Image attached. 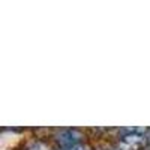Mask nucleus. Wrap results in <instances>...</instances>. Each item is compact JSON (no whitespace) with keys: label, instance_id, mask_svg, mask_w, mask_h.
Here are the masks:
<instances>
[{"label":"nucleus","instance_id":"obj_3","mask_svg":"<svg viewBox=\"0 0 150 150\" xmlns=\"http://www.w3.org/2000/svg\"><path fill=\"white\" fill-rule=\"evenodd\" d=\"M27 150H48V149H47V146L42 144V143H35V144H32Z\"/></svg>","mask_w":150,"mask_h":150},{"label":"nucleus","instance_id":"obj_4","mask_svg":"<svg viewBox=\"0 0 150 150\" xmlns=\"http://www.w3.org/2000/svg\"><path fill=\"white\" fill-rule=\"evenodd\" d=\"M71 150H87L86 147H74V149H71Z\"/></svg>","mask_w":150,"mask_h":150},{"label":"nucleus","instance_id":"obj_2","mask_svg":"<svg viewBox=\"0 0 150 150\" xmlns=\"http://www.w3.org/2000/svg\"><path fill=\"white\" fill-rule=\"evenodd\" d=\"M81 138V134L74 131V129H66V131H62L59 135H57V141L65 146V147H69V146H75Z\"/></svg>","mask_w":150,"mask_h":150},{"label":"nucleus","instance_id":"obj_1","mask_svg":"<svg viewBox=\"0 0 150 150\" xmlns=\"http://www.w3.org/2000/svg\"><path fill=\"white\" fill-rule=\"evenodd\" d=\"M147 143V138L143 134V129H131L126 135L122 137L120 149L122 150H141Z\"/></svg>","mask_w":150,"mask_h":150}]
</instances>
